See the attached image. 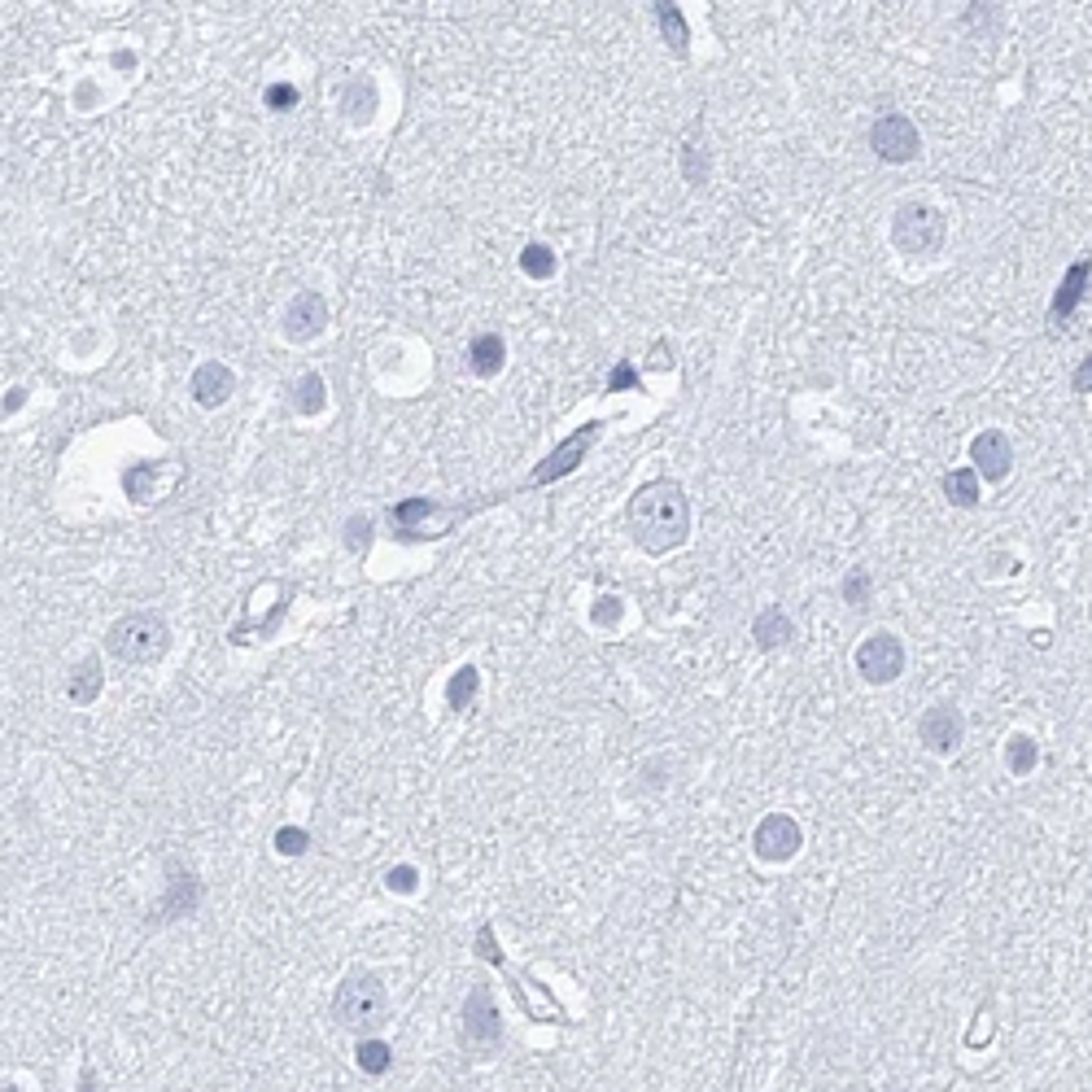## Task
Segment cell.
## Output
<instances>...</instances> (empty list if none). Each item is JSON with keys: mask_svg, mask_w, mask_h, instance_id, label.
<instances>
[{"mask_svg": "<svg viewBox=\"0 0 1092 1092\" xmlns=\"http://www.w3.org/2000/svg\"><path fill=\"white\" fill-rule=\"evenodd\" d=\"M333 1018L350 1032H376L389 1018V992L372 970H350L333 996Z\"/></svg>", "mask_w": 1092, "mask_h": 1092, "instance_id": "obj_2", "label": "cell"}, {"mask_svg": "<svg viewBox=\"0 0 1092 1092\" xmlns=\"http://www.w3.org/2000/svg\"><path fill=\"white\" fill-rule=\"evenodd\" d=\"M752 634H756V642L760 647H786V642L796 638V629H792V616L786 612H778V608H765L756 616V625H752Z\"/></svg>", "mask_w": 1092, "mask_h": 1092, "instance_id": "obj_14", "label": "cell"}, {"mask_svg": "<svg viewBox=\"0 0 1092 1092\" xmlns=\"http://www.w3.org/2000/svg\"><path fill=\"white\" fill-rule=\"evenodd\" d=\"M275 848H280L284 857H297V852H307V831H280L275 835Z\"/></svg>", "mask_w": 1092, "mask_h": 1092, "instance_id": "obj_26", "label": "cell"}, {"mask_svg": "<svg viewBox=\"0 0 1092 1092\" xmlns=\"http://www.w3.org/2000/svg\"><path fill=\"white\" fill-rule=\"evenodd\" d=\"M66 691H71V700H75L79 708L92 704V700L101 695V664H97V660H84V664L75 669V678H71V687H66Z\"/></svg>", "mask_w": 1092, "mask_h": 1092, "instance_id": "obj_17", "label": "cell"}, {"mask_svg": "<svg viewBox=\"0 0 1092 1092\" xmlns=\"http://www.w3.org/2000/svg\"><path fill=\"white\" fill-rule=\"evenodd\" d=\"M472 695H477V669H459V674L451 678V687H446V700H451L455 713H464V708L472 704Z\"/></svg>", "mask_w": 1092, "mask_h": 1092, "instance_id": "obj_20", "label": "cell"}, {"mask_svg": "<svg viewBox=\"0 0 1092 1092\" xmlns=\"http://www.w3.org/2000/svg\"><path fill=\"white\" fill-rule=\"evenodd\" d=\"M232 389H236V376H232L223 363H202V367L193 372V398L202 402V406L228 402V398H232Z\"/></svg>", "mask_w": 1092, "mask_h": 1092, "instance_id": "obj_13", "label": "cell"}, {"mask_svg": "<svg viewBox=\"0 0 1092 1092\" xmlns=\"http://www.w3.org/2000/svg\"><path fill=\"white\" fill-rule=\"evenodd\" d=\"M1036 760H1041V752H1036V743L1027 739V734H1014L1005 747V765L1009 773H1018V778H1027V773L1036 769Z\"/></svg>", "mask_w": 1092, "mask_h": 1092, "instance_id": "obj_18", "label": "cell"}, {"mask_svg": "<svg viewBox=\"0 0 1092 1092\" xmlns=\"http://www.w3.org/2000/svg\"><path fill=\"white\" fill-rule=\"evenodd\" d=\"M870 144L883 162H914L923 140H918V127L909 123L904 114H883L878 123L870 127Z\"/></svg>", "mask_w": 1092, "mask_h": 1092, "instance_id": "obj_6", "label": "cell"}, {"mask_svg": "<svg viewBox=\"0 0 1092 1092\" xmlns=\"http://www.w3.org/2000/svg\"><path fill=\"white\" fill-rule=\"evenodd\" d=\"M503 337L498 333H481L477 341H472L468 346V359H472V372L477 376H494L498 367H503Z\"/></svg>", "mask_w": 1092, "mask_h": 1092, "instance_id": "obj_15", "label": "cell"}, {"mask_svg": "<svg viewBox=\"0 0 1092 1092\" xmlns=\"http://www.w3.org/2000/svg\"><path fill=\"white\" fill-rule=\"evenodd\" d=\"M346 533H350V537H346L350 551H363V547H367V533H372V520H367V516L350 520V524H346Z\"/></svg>", "mask_w": 1092, "mask_h": 1092, "instance_id": "obj_27", "label": "cell"}, {"mask_svg": "<svg viewBox=\"0 0 1092 1092\" xmlns=\"http://www.w3.org/2000/svg\"><path fill=\"white\" fill-rule=\"evenodd\" d=\"M324 324H328V301H324V293L307 288V293H297L293 301H288V315H284V337H288V341H311V337H320V333H324Z\"/></svg>", "mask_w": 1092, "mask_h": 1092, "instance_id": "obj_10", "label": "cell"}, {"mask_svg": "<svg viewBox=\"0 0 1092 1092\" xmlns=\"http://www.w3.org/2000/svg\"><path fill=\"white\" fill-rule=\"evenodd\" d=\"M324 393H328V389H324V376H315V372H311V376H301V380H297V411H301V415L324 411Z\"/></svg>", "mask_w": 1092, "mask_h": 1092, "instance_id": "obj_21", "label": "cell"}, {"mask_svg": "<svg viewBox=\"0 0 1092 1092\" xmlns=\"http://www.w3.org/2000/svg\"><path fill=\"white\" fill-rule=\"evenodd\" d=\"M520 267L529 271V275H537V280H547V275L556 271V254H551L547 245H529V249L520 254Z\"/></svg>", "mask_w": 1092, "mask_h": 1092, "instance_id": "obj_23", "label": "cell"}, {"mask_svg": "<svg viewBox=\"0 0 1092 1092\" xmlns=\"http://www.w3.org/2000/svg\"><path fill=\"white\" fill-rule=\"evenodd\" d=\"M857 674L865 682H896L904 674V647H900V638L896 634H887V629H878V634H870L857 647Z\"/></svg>", "mask_w": 1092, "mask_h": 1092, "instance_id": "obj_5", "label": "cell"}, {"mask_svg": "<svg viewBox=\"0 0 1092 1092\" xmlns=\"http://www.w3.org/2000/svg\"><path fill=\"white\" fill-rule=\"evenodd\" d=\"M944 232H949V223H944L940 210L927 206V202H904L896 210V219H891V245H896L900 254H909V258L936 254V249L944 245Z\"/></svg>", "mask_w": 1092, "mask_h": 1092, "instance_id": "obj_4", "label": "cell"}, {"mask_svg": "<svg viewBox=\"0 0 1092 1092\" xmlns=\"http://www.w3.org/2000/svg\"><path fill=\"white\" fill-rule=\"evenodd\" d=\"M1071 389H1075V393H1092V354H1088V359H1084L1080 367H1075Z\"/></svg>", "mask_w": 1092, "mask_h": 1092, "instance_id": "obj_28", "label": "cell"}, {"mask_svg": "<svg viewBox=\"0 0 1092 1092\" xmlns=\"http://www.w3.org/2000/svg\"><path fill=\"white\" fill-rule=\"evenodd\" d=\"M354 1058H359V1071H367V1075H385V1071H389V1062H393V1049H389L385 1041H363Z\"/></svg>", "mask_w": 1092, "mask_h": 1092, "instance_id": "obj_19", "label": "cell"}, {"mask_svg": "<svg viewBox=\"0 0 1092 1092\" xmlns=\"http://www.w3.org/2000/svg\"><path fill=\"white\" fill-rule=\"evenodd\" d=\"M629 520H634L638 547L647 551V556H664V551L687 542L691 503H687V494H682L678 481L660 477V481H647L634 494V503H629Z\"/></svg>", "mask_w": 1092, "mask_h": 1092, "instance_id": "obj_1", "label": "cell"}, {"mask_svg": "<svg viewBox=\"0 0 1092 1092\" xmlns=\"http://www.w3.org/2000/svg\"><path fill=\"white\" fill-rule=\"evenodd\" d=\"M629 385H638V372H634L629 363H621V367L612 372V389H629Z\"/></svg>", "mask_w": 1092, "mask_h": 1092, "instance_id": "obj_30", "label": "cell"}, {"mask_svg": "<svg viewBox=\"0 0 1092 1092\" xmlns=\"http://www.w3.org/2000/svg\"><path fill=\"white\" fill-rule=\"evenodd\" d=\"M944 494H949L957 507H975L979 503V472L975 468L949 472V477H944Z\"/></svg>", "mask_w": 1092, "mask_h": 1092, "instance_id": "obj_16", "label": "cell"}, {"mask_svg": "<svg viewBox=\"0 0 1092 1092\" xmlns=\"http://www.w3.org/2000/svg\"><path fill=\"white\" fill-rule=\"evenodd\" d=\"M891 1092H900V1088H891Z\"/></svg>", "mask_w": 1092, "mask_h": 1092, "instance_id": "obj_31", "label": "cell"}, {"mask_svg": "<svg viewBox=\"0 0 1092 1092\" xmlns=\"http://www.w3.org/2000/svg\"><path fill=\"white\" fill-rule=\"evenodd\" d=\"M655 13H660V31L664 39L674 44L678 52H687V22H682V13L674 5H655Z\"/></svg>", "mask_w": 1092, "mask_h": 1092, "instance_id": "obj_22", "label": "cell"}, {"mask_svg": "<svg viewBox=\"0 0 1092 1092\" xmlns=\"http://www.w3.org/2000/svg\"><path fill=\"white\" fill-rule=\"evenodd\" d=\"M297 105V88L293 84H271L267 88V110H293Z\"/></svg>", "mask_w": 1092, "mask_h": 1092, "instance_id": "obj_25", "label": "cell"}, {"mask_svg": "<svg viewBox=\"0 0 1092 1092\" xmlns=\"http://www.w3.org/2000/svg\"><path fill=\"white\" fill-rule=\"evenodd\" d=\"M105 647L123 664H153V660H162L170 647V629L157 612H127L123 621L110 625Z\"/></svg>", "mask_w": 1092, "mask_h": 1092, "instance_id": "obj_3", "label": "cell"}, {"mask_svg": "<svg viewBox=\"0 0 1092 1092\" xmlns=\"http://www.w3.org/2000/svg\"><path fill=\"white\" fill-rule=\"evenodd\" d=\"M970 464H975L979 477L988 481H1005L1009 468H1014V446L1001 429H983L975 442H970Z\"/></svg>", "mask_w": 1092, "mask_h": 1092, "instance_id": "obj_9", "label": "cell"}, {"mask_svg": "<svg viewBox=\"0 0 1092 1092\" xmlns=\"http://www.w3.org/2000/svg\"><path fill=\"white\" fill-rule=\"evenodd\" d=\"M464 1036L481 1049L498 1041V1005L490 988H472V996L464 1001Z\"/></svg>", "mask_w": 1092, "mask_h": 1092, "instance_id": "obj_12", "label": "cell"}, {"mask_svg": "<svg viewBox=\"0 0 1092 1092\" xmlns=\"http://www.w3.org/2000/svg\"><path fill=\"white\" fill-rule=\"evenodd\" d=\"M1088 284H1092V258L1071 262L1067 275H1062V284H1058V293H1054V301H1049V324H1054V328L1067 324L1071 315H1075V307L1084 301Z\"/></svg>", "mask_w": 1092, "mask_h": 1092, "instance_id": "obj_11", "label": "cell"}, {"mask_svg": "<svg viewBox=\"0 0 1092 1092\" xmlns=\"http://www.w3.org/2000/svg\"><path fill=\"white\" fill-rule=\"evenodd\" d=\"M844 599H848V603H857V608H865V599H870V573H865V569L848 573V582H844Z\"/></svg>", "mask_w": 1092, "mask_h": 1092, "instance_id": "obj_24", "label": "cell"}, {"mask_svg": "<svg viewBox=\"0 0 1092 1092\" xmlns=\"http://www.w3.org/2000/svg\"><path fill=\"white\" fill-rule=\"evenodd\" d=\"M800 844H805V835H800L792 813H769L752 835V848H756L760 861H792L800 852Z\"/></svg>", "mask_w": 1092, "mask_h": 1092, "instance_id": "obj_7", "label": "cell"}, {"mask_svg": "<svg viewBox=\"0 0 1092 1092\" xmlns=\"http://www.w3.org/2000/svg\"><path fill=\"white\" fill-rule=\"evenodd\" d=\"M918 739H923L931 752H953L957 743L966 739V721L957 704H931L923 721H918Z\"/></svg>", "mask_w": 1092, "mask_h": 1092, "instance_id": "obj_8", "label": "cell"}, {"mask_svg": "<svg viewBox=\"0 0 1092 1092\" xmlns=\"http://www.w3.org/2000/svg\"><path fill=\"white\" fill-rule=\"evenodd\" d=\"M389 887L411 891V887H415V870H411V865H398V870H389Z\"/></svg>", "mask_w": 1092, "mask_h": 1092, "instance_id": "obj_29", "label": "cell"}]
</instances>
